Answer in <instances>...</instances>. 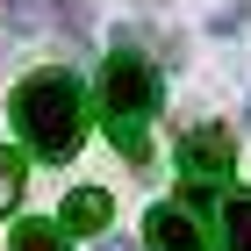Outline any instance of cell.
<instances>
[{"label": "cell", "instance_id": "cell-11", "mask_svg": "<svg viewBox=\"0 0 251 251\" xmlns=\"http://www.w3.org/2000/svg\"><path fill=\"white\" fill-rule=\"evenodd\" d=\"M100 251H136V244H129V237H108V244H100Z\"/></svg>", "mask_w": 251, "mask_h": 251}, {"label": "cell", "instance_id": "cell-5", "mask_svg": "<svg viewBox=\"0 0 251 251\" xmlns=\"http://www.w3.org/2000/svg\"><path fill=\"white\" fill-rule=\"evenodd\" d=\"M108 223H115V201H108L100 187H79L72 201H65V230H79V237H100Z\"/></svg>", "mask_w": 251, "mask_h": 251}, {"label": "cell", "instance_id": "cell-2", "mask_svg": "<svg viewBox=\"0 0 251 251\" xmlns=\"http://www.w3.org/2000/svg\"><path fill=\"white\" fill-rule=\"evenodd\" d=\"M100 108L108 115H151L158 108V72L144 50H115L100 65Z\"/></svg>", "mask_w": 251, "mask_h": 251}, {"label": "cell", "instance_id": "cell-12", "mask_svg": "<svg viewBox=\"0 0 251 251\" xmlns=\"http://www.w3.org/2000/svg\"><path fill=\"white\" fill-rule=\"evenodd\" d=\"M244 122H251V108H244Z\"/></svg>", "mask_w": 251, "mask_h": 251}, {"label": "cell", "instance_id": "cell-7", "mask_svg": "<svg viewBox=\"0 0 251 251\" xmlns=\"http://www.w3.org/2000/svg\"><path fill=\"white\" fill-rule=\"evenodd\" d=\"M94 22H100V0H58V29H65V36L86 43V36H94Z\"/></svg>", "mask_w": 251, "mask_h": 251}, {"label": "cell", "instance_id": "cell-9", "mask_svg": "<svg viewBox=\"0 0 251 251\" xmlns=\"http://www.w3.org/2000/svg\"><path fill=\"white\" fill-rule=\"evenodd\" d=\"M15 201H22V158H15V151H0V215L15 208Z\"/></svg>", "mask_w": 251, "mask_h": 251}, {"label": "cell", "instance_id": "cell-4", "mask_svg": "<svg viewBox=\"0 0 251 251\" xmlns=\"http://www.w3.org/2000/svg\"><path fill=\"white\" fill-rule=\"evenodd\" d=\"M144 244L151 251H208L194 230V208H151L144 215Z\"/></svg>", "mask_w": 251, "mask_h": 251}, {"label": "cell", "instance_id": "cell-6", "mask_svg": "<svg viewBox=\"0 0 251 251\" xmlns=\"http://www.w3.org/2000/svg\"><path fill=\"white\" fill-rule=\"evenodd\" d=\"M223 237H230L223 251H251V194H230L223 201Z\"/></svg>", "mask_w": 251, "mask_h": 251}, {"label": "cell", "instance_id": "cell-10", "mask_svg": "<svg viewBox=\"0 0 251 251\" xmlns=\"http://www.w3.org/2000/svg\"><path fill=\"white\" fill-rule=\"evenodd\" d=\"M43 22V0H7V29H36Z\"/></svg>", "mask_w": 251, "mask_h": 251}, {"label": "cell", "instance_id": "cell-1", "mask_svg": "<svg viewBox=\"0 0 251 251\" xmlns=\"http://www.w3.org/2000/svg\"><path fill=\"white\" fill-rule=\"evenodd\" d=\"M15 129L36 158H72L86 136V94L72 72H36L15 86Z\"/></svg>", "mask_w": 251, "mask_h": 251}, {"label": "cell", "instance_id": "cell-3", "mask_svg": "<svg viewBox=\"0 0 251 251\" xmlns=\"http://www.w3.org/2000/svg\"><path fill=\"white\" fill-rule=\"evenodd\" d=\"M230 136L223 129H187V144H179V173L201 179V187H215V179H230Z\"/></svg>", "mask_w": 251, "mask_h": 251}, {"label": "cell", "instance_id": "cell-8", "mask_svg": "<svg viewBox=\"0 0 251 251\" xmlns=\"http://www.w3.org/2000/svg\"><path fill=\"white\" fill-rule=\"evenodd\" d=\"M15 251H72V244H65L58 223H22V230H15Z\"/></svg>", "mask_w": 251, "mask_h": 251}]
</instances>
